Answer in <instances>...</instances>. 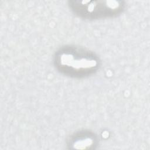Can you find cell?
I'll use <instances>...</instances> for the list:
<instances>
[{
	"mask_svg": "<svg viewBox=\"0 0 150 150\" xmlns=\"http://www.w3.org/2000/svg\"><path fill=\"white\" fill-rule=\"evenodd\" d=\"M100 61L93 53L75 46H66L56 53L57 69L67 76L81 77L94 73L98 69Z\"/></svg>",
	"mask_w": 150,
	"mask_h": 150,
	"instance_id": "obj_1",
	"label": "cell"
},
{
	"mask_svg": "<svg viewBox=\"0 0 150 150\" xmlns=\"http://www.w3.org/2000/svg\"><path fill=\"white\" fill-rule=\"evenodd\" d=\"M70 7L79 16L98 19L117 15L123 10L124 4L119 1H73Z\"/></svg>",
	"mask_w": 150,
	"mask_h": 150,
	"instance_id": "obj_2",
	"label": "cell"
},
{
	"mask_svg": "<svg viewBox=\"0 0 150 150\" xmlns=\"http://www.w3.org/2000/svg\"><path fill=\"white\" fill-rule=\"evenodd\" d=\"M95 136L88 132H80L73 137L70 145L74 148L80 149L81 147L86 148L94 145L96 142Z\"/></svg>",
	"mask_w": 150,
	"mask_h": 150,
	"instance_id": "obj_3",
	"label": "cell"
}]
</instances>
